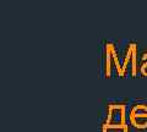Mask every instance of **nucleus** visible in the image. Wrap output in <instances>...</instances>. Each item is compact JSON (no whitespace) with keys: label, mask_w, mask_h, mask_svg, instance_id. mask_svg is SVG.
I'll list each match as a JSON object with an SVG mask.
<instances>
[{"label":"nucleus","mask_w":147,"mask_h":132,"mask_svg":"<svg viewBox=\"0 0 147 132\" xmlns=\"http://www.w3.org/2000/svg\"><path fill=\"white\" fill-rule=\"evenodd\" d=\"M141 116H147V109L144 107L136 108L134 110V117H141Z\"/></svg>","instance_id":"nucleus-1"}]
</instances>
